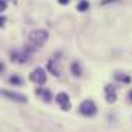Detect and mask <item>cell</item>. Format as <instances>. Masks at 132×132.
Returning <instances> with one entry per match:
<instances>
[{
  "label": "cell",
  "mask_w": 132,
  "mask_h": 132,
  "mask_svg": "<svg viewBox=\"0 0 132 132\" xmlns=\"http://www.w3.org/2000/svg\"><path fill=\"white\" fill-rule=\"evenodd\" d=\"M29 78H31V81L37 83V85H45L46 83V74H45V71L42 68H35L31 72Z\"/></svg>",
  "instance_id": "obj_3"
},
{
  "label": "cell",
  "mask_w": 132,
  "mask_h": 132,
  "mask_svg": "<svg viewBox=\"0 0 132 132\" xmlns=\"http://www.w3.org/2000/svg\"><path fill=\"white\" fill-rule=\"evenodd\" d=\"M129 98L132 100V91H131V92H129Z\"/></svg>",
  "instance_id": "obj_16"
},
{
  "label": "cell",
  "mask_w": 132,
  "mask_h": 132,
  "mask_svg": "<svg viewBox=\"0 0 132 132\" xmlns=\"http://www.w3.org/2000/svg\"><path fill=\"white\" fill-rule=\"evenodd\" d=\"M48 31H45V29H35L32 32L29 34V45H32L35 49H38V48H43L45 46V43L48 42Z\"/></svg>",
  "instance_id": "obj_1"
},
{
  "label": "cell",
  "mask_w": 132,
  "mask_h": 132,
  "mask_svg": "<svg viewBox=\"0 0 132 132\" xmlns=\"http://www.w3.org/2000/svg\"><path fill=\"white\" fill-rule=\"evenodd\" d=\"M104 91H106V100H108V103H114L115 100H117V94H115V89L112 88V86H106L104 88Z\"/></svg>",
  "instance_id": "obj_9"
},
{
  "label": "cell",
  "mask_w": 132,
  "mask_h": 132,
  "mask_svg": "<svg viewBox=\"0 0 132 132\" xmlns=\"http://www.w3.org/2000/svg\"><path fill=\"white\" fill-rule=\"evenodd\" d=\"M115 78L120 80V81H126V83L131 81V77H128V75H121V74H115Z\"/></svg>",
  "instance_id": "obj_13"
},
{
  "label": "cell",
  "mask_w": 132,
  "mask_h": 132,
  "mask_svg": "<svg viewBox=\"0 0 132 132\" xmlns=\"http://www.w3.org/2000/svg\"><path fill=\"white\" fill-rule=\"evenodd\" d=\"M11 59H12V62H15V63H26V62L29 60V55L26 54V51H22V52L14 51V52H11Z\"/></svg>",
  "instance_id": "obj_7"
},
{
  "label": "cell",
  "mask_w": 132,
  "mask_h": 132,
  "mask_svg": "<svg viewBox=\"0 0 132 132\" xmlns=\"http://www.w3.org/2000/svg\"><path fill=\"white\" fill-rule=\"evenodd\" d=\"M71 71H72V75L80 77V75H81V68H80V63H78V62H74V63L71 65Z\"/></svg>",
  "instance_id": "obj_10"
},
{
  "label": "cell",
  "mask_w": 132,
  "mask_h": 132,
  "mask_svg": "<svg viewBox=\"0 0 132 132\" xmlns=\"http://www.w3.org/2000/svg\"><path fill=\"white\" fill-rule=\"evenodd\" d=\"M88 8H89V2H88V0H81V2L78 3V6H77V9H78L80 12L88 11Z\"/></svg>",
  "instance_id": "obj_11"
},
{
  "label": "cell",
  "mask_w": 132,
  "mask_h": 132,
  "mask_svg": "<svg viewBox=\"0 0 132 132\" xmlns=\"http://www.w3.org/2000/svg\"><path fill=\"white\" fill-rule=\"evenodd\" d=\"M5 8H6V2H5V0H2V2H0V9H2V11H5Z\"/></svg>",
  "instance_id": "obj_14"
},
{
  "label": "cell",
  "mask_w": 132,
  "mask_h": 132,
  "mask_svg": "<svg viewBox=\"0 0 132 132\" xmlns=\"http://www.w3.org/2000/svg\"><path fill=\"white\" fill-rule=\"evenodd\" d=\"M9 83H11V85H17V86H20V85H22V78L17 77V75H12V77H9Z\"/></svg>",
  "instance_id": "obj_12"
},
{
  "label": "cell",
  "mask_w": 132,
  "mask_h": 132,
  "mask_svg": "<svg viewBox=\"0 0 132 132\" xmlns=\"http://www.w3.org/2000/svg\"><path fill=\"white\" fill-rule=\"evenodd\" d=\"M57 103L60 104V108L63 109V111H69L71 109V101H69V95L66 94V92H60V94H57Z\"/></svg>",
  "instance_id": "obj_4"
},
{
  "label": "cell",
  "mask_w": 132,
  "mask_h": 132,
  "mask_svg": "<svg viewBox=\"0 0 132 132\" xmlns=\"http://www.w3.org/2000/svg\"><path fill=\"white\" fill-rule=\"evenodd\" d=\"M35 94L40 95L46 103H49V101L52 100V92H51L49 89H42V88H38V89H35Z\"/></svg>",
  "instance_id": "obj_8"
},
{
  "label": "cell",
  "mask_w": 132,
  "mask_h": 132,
  "mask_svg": "<svg viewBox=\"0 0 132 132\" xmlns=\"http://www.w3.org/2000/svg\"><path fill=\"white\" fill-rule=\"evenodd\" d=\"M48 71H49L52 75L59 77V75L62 74V63H60L59 60H49V62H48Z\"/></svg>",
  "instance_id": "obj_6"
},
{
  "label": "cell",
  "mask_w": 132,
  "mask_h": 132,
  "mask_svg": "<svg viewBox=\"0 0 132 132\" xmlns=\"http://www.w3.org/2000/svg\"><path fill=\"white\" fill-rule=\"evenodd\" d=\"M78 111H80L83 115H86V117H92V115H95V112H97V106H95V103H94L92 100H85V101H81Z\"/></svg>",
  "instance_id": "obj_2"
},
{
  "label": "cell",
  "mask_w": 132,
  "mask_h": 132,
  "mask_svg": "<svg viewBox=\"0 0 132 132\" xmlns=\"http://www.w3.org/2000/svg\"><path fill=\"white\" fill-rule=\"evenodd\" d=\"M68 2H69V0H59V3H60V5H66Z\"/></svg>",
  "instance_id": "obj_15"
},
{
  "label": "cell",
  "mask_w": 132,
  "mask_h": 132,
  "mask_svg": "<svg viewBox=\"0 0 132 132\" xmlns=\"http://www.w3.org/2000/svg\"><path fill=\"white\" fill-rule=\"evenodd\" d=\"M5 97H8V98L14 100V101H19V103H26L28 101V97L26 95H23V94H19V92H12V91H3L2 92Z\"/></svg>",
  "instance_id": "obj_5"
}]
</instances>
